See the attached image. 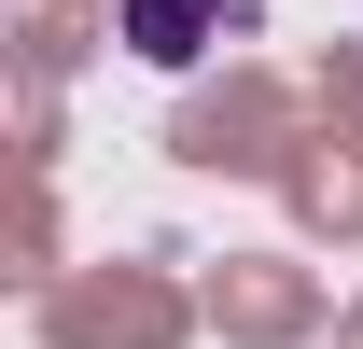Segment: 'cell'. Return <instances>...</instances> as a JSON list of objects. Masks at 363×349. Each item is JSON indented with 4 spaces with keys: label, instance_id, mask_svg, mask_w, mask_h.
Returning <instances> with one entry per match:
<instances>
[{
    "label": "cell",
    "instance_id": "2",
    "mask_svg": "<svg viewBox=\"0 0 363 349\" xmlns=\"http://www.w3.org/2000/svg\"><path fill=\"white\" fill-rule=\"evenodd\" d=\"M210 321H224V336H252V349H279V336H308V321H321V294H308V265L238 252L224 279H210Z\"/></svg>",
    "mask_w": 363,
    "mask_h": 349
},
{
    "label": "cell",
    "instance_id": "3",
    "mask_svg": "<svg viewBox=\"0 0 363 349\" xmlns=\"http://www.w3.org/2000/svg\"><path fill=\"white\" fill-rule=\"evenodd\" d=\"M252 28V0H126V43L154 56V70H196L210 43H238Z\"/></svg>",
    "mask_w": 363,
    "mask_h": 349
},
{
    "label": "cell",
    "instance_id": "1",
    "mask_svg": "<svg viewBox=\"0 0 363 349\" xmlns=\"http://www.w3.org/2000/svg\"><path fill=\"white\" fill-rule=\"evenodd\" d=\"M43 336H56V349H168V336H182V307L154 294V279H84V294H56V307H43Z\"/></svg>",
    "mask_w": 363,
    "mask_h": 349
},
{
    "label": "cell",
    "instance_id": "4",
    "mask_svg": "<svg viewBox=\"0 0 363 349\" xmlns=\"http://www.w3.org/2000/svg\"><path fill=\"white\" fill-rule=\"evenodd\" d=\"M335 349H363V307H350V321H335Z\"/></svg>",
    "mask_w": 363,
    "mask_h": 349
}]
</instances>
